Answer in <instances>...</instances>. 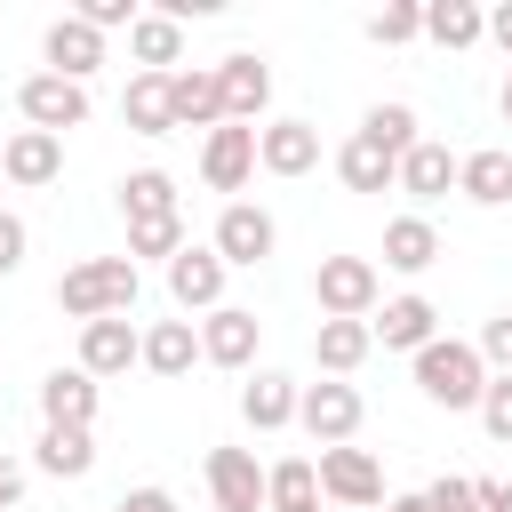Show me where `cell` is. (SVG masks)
<instances>
[{
    "label": "cell",
    "instance_id": "1",
    "mask_svg": "<svg viewBox=\"0 0 512 512\" xmlns=\"http://www.w3.org/2000/svg\"><path fill=\"white\" fill-rule=\"evenodd\" d=\"M136 264L128 256H80L64 280H56V304L88 328V320H120V312H136Z\"/></svg>",
    "mask_w": 512,
    "mask_h": 512
},
{
    "label": "cell",
    "instance_id": "2",
    "mask_svg": "<svg viewBox=\"0 0 512 512\" xmlns=\"http://www.w3.org/2000/svg\"><path fill=\"white\" fill-rule=\"evenodd\" d=\"M416 392L432 400V408H480V392H488V368H480V352L464 344V336H432L424 352H416Z\"/></svg>",
    "mask_w": 512,
    "mask_h": 512
},
{
    "label": "cell",
    "instance_id": "3",
    "mask_svg": "<svg viewBox=\"0 0 512 512\" xmlns=\"http://www.w3.org/2000/svg\"><path fill=\"white\" fill-rule=\"evenodd\" d=\"M312 296H320V320H368L384 304V272L368 256H320Z\"/></svg>",
    "mask_w": 512,
    "mask_h": 512
},
{
    "label": "cell",
    "instance_id": "4",
    "mask_svg": "<svg viewBox=\"0 0 512 512\" xmlns=\"http://www.w3.org/2000/svg\"><path fill=\"white\" fill-rule=\"evenodd\" d=\"M208 248L224 256V272H256V264L280 248V224H272V208H256V200H224Z\"/></svg>",
    "mask_w": 512,
    "mask_h": 512
},
{
    "label": "cell",
    "instance_id": "5",
    "mask_svg": "<svg viewBox=\"0 0 512 512\" xmlns=\"http://www.w3.org/2000/svg\"><path fill=\"white\" fill-rule=\"evenodd\" d=\"M360 392L344 384V376H320V384H296V424L320 440V448H344L352 432H360Z\"/></svg>",
    "mask_w": 512,
    "mask_h": 512
},
{
    "label": "cell",
    "instance_id": "6",
    "mask_svg": "<svg viewBox=\"0 0 512 512\" xmlns=\"http://www.w3.org/2000/svg\"><path fill=\"white\" fill-rule=\"evenodd\" d=\"M312 472H320V496H336L344 512H376V504H384V464H376L368 448H352V440H344V448H320Z\"/></svg>",
    "mask_w": 512,
    "mask_h": 512
},
{
    "label": "cell",
    "instance_id": "7",
    "mask_svg": "<svg viewBox=\"0 0 512 512\" xmlns=\"http://www.w3.org/2000/svg\"><path fill=\"white\" fill-rule=\"evenodd\" d=\"M16 112H24V128L64 136V128H88V88L80 80H56V72H32L16 88Z\"/></svg>",
    "mask_w": 512,
    "mask_h": 512
},
{
    "label": "cell",
    "instance_id": "8",
    "mask_svg": "<svg viewBox=\"0 0 512 512\" xmlns=\"http://www.w3.org/2000/svg\"><path fill=\"white\" fill-rule=\"evenodd\" d=\"M216 72V96H224V120H240V128H256L264 120V104H272V64L264 56H224V64H208Z\"/></svg>",
    "mask_w": 512,
    "mask_h": 512
},
{
    "label": "cell",
    "instance_id": "9",
    "mask_svg": "<svg viewBox=\"0 0 512 512\" xmlns=\"http://www.w3.org/2000/svg\"><path fill=\"white\" fill-rule=\"evenodd\" d=\"M248 176H256V128H240V120L208 128L200 136V184L208 192H240Z\"/></svg>",
    "mask_w": 512,
    "mask_h": 512
},
{
    "label": "cell",
    "instance_id": "10",
    "mask_svg": "<svg viewBox=\"0 0 512 512\" xmlns=\"http://www.w3.org/2000/svg\"><path fill=\"white\" fill-rule=\"evenodd\" d=\"M368 336L384 344V352H424L432 336H440V312H432V296H384L376 312H368Z\"/></svg>",
    "mask_w": 512,
    "mask_h": 512
},
{
    "label": "cell",
    "instance_id": "11",
    "mask_svg": "<svg viewBox=\"0 0 512 512\" xmlns=\"http://www.w3.org/2000/svg\"><path fill=\"white\" fill-rule=\"evenodd\" d=\"M192 328H200V360H216V368H248L256 344H264V320H256L248 304H216V312L192 320Z\"/></svg>",
    "mask_w": 512,
    "mask_h": 512
},
{
    "label": "cell",
    "instance_id": "12",
    "mask_svg": "<svg viewBox=\"0 0 512 512\" xmlns=\"http://www.w3.org/2000/svg\"><path fill=\"white\" fill-rule=\"evenodd\" d=\"M256 168L264 176H312L320 168V128L312 120H264L256 128Z\"/></svg>",
    "mask_w": 512,
    "mask_h": 512
},
{
    "label": "cell",
    "instance_id": "13",
    "mask_svg": "<svg viewBox=\"0 0 512 512\" xmlns=\"http://www.w3.org/2000/svg\"><path fill=\"white\" fill-rule=\"evenodd\" d=\"M168 296H176V312H216V304H224V256L184 240V248L168 256Z\"/></svg>",
    "mask_w": 512,
    "mask_h": 512
},
{
    "label": "cell",
    "instance_id": "14",
    "mask_svg": "<svg viewBox=\"0 0 512 512\" xmlns=\"http://www.w3.org/2000/svg\"><path fill=\"white\" fill-rule=\"evenodd\" d=\"M96 400H104V392H96V376H88L80 360L40 376V416H48L56 432H88V424H96Z\"/></svg>",
    "mask_w": 512,
    "mask_h": 512
},
{
    "label": "cell",
    "instance_id": "15",
    "mask_svg": "<svg viewBox=\"0 0 512 512\" xmlns=\"http://www.w3.org/2000/svg\"><path fill=\"white\" fill-rule=\"evenodd\" d=\"M208 496H216V512H264L256 448H208Z\"/></svg>",
    "mask_w": 512,
    "mask_h": 512
},
{
    "label": "cell",
    "instance_id": "16",
    "mask_svg": "<svg viewBox=\"0 0 512 512\" xmlns=\"http://www.w3.org/2000/svg\"><path fill=\"white\" fill-rule=\"evenodd\" d=\"M40 56H48V72H56V80H80V88H88V72L104 64V32H96V24H80V16H56V24L40 32Z\"/></svg>",
    "mask_w": 512,
    "mask_h": 512
},
{
    "label": "cell",
    "instance_id": "17",
    "mask_svg": "<svg viewBox=\"0 0 512 512\" xmlns=\"http://www.w3.org/2000/svg\"><path fill=\"white\" fill-rule=\"evenodd\" d=\"M136 352H144V328L120 312V320H88L80 328V368L104 384V376H128L136 368Z\"/></svg>",
    "mask_w": 512,
    "mask_h": 512
},
{
    "label": "cell",
    "instance_id": "18",
    "mask_svg": "<svg viewBox=\"0 0 512 512\" xmlns=\"http://www.w3.org/2000/svg\"><path fill=\"white\" fill-rule=\"evenodd\" d=\"M0 168H8V184H24V192H40V184H56V176H64V136H40V128H16V136L0 144Z\"/></svg>",
    "mask_w": 512,
    "mask_h": 512
},
{
    "label": "cell",
    "instance_id": "19",
    "mask_svg": "<svg viewBox=\"0 0 512 512\" xmlns=\"http://www.w3.org/2000/svg\"><path fill=\"white\" fill-rule=\"evenodd\" d=\"M392 184H400L416 208H432L440 192H456V152H448V144H432V136H416V144L400 152V176H392Z\"/></svg>",
    "mask_w": 512,
    "mask_h": 512
},
{
    "label": "cell",
    "instance_id": "20",
    "mask_svg": "<svg viewBox=\"0 0 512 512\" xmlns=\"http://www.w3.org/2000/svg\"><path fill=\"white\" fill-rule=\"evenodd\" d=\"M456 192H464L472 208H504V200H512V152H504V144L456 152Z\"/></svg>",
    "mask_w": 512,
    "mask_h": 512
},
{
    "label": "cell",
    "instance_id": "21",
    "mask_svg": "<svg viewBox=\"0 0 512 512\" xmlns=\"http://www.w3.org/2000/svg\"><path fill=\"white\" fill-rule=\"evenodd\" d=\"M240 416H248V432H280V424H296V376L256 368V376L240 384Z\"/></svg>",
    "mask_w": 512,
    "mask_h": 512
},
{
    "label": "cell",
    "instance_id": "22",
    "mask_svg": "<svg viewBox=\"0 0 512 512\" xmlns=\"http://www.w3.org/2000/svg\"><path fill=\"white\" fill-rule=\"evenodd\" d=\"M168 112H176V128H224L216 72H208V64H192V72H168Z\"/></svg>",
    "mask_w": 512,
    "mask_h": 512
},
{
    "label": "cell",
    "instance_id": "23",
    "mask_svg": "<svg viewBox=\"0 0 512 512\" xmlns=\"http://www.w3.org/2000/svg\"><path fill=\"white\" fill-rule=\"evenodd\" d=\"M384 264H392V272H408V280H416V272H432V264H440V232H432V216H416V208H408V216H392V224H384Z\"/></svg>",
    "mask_w": 512,
    "mask_h": 512
},
{
    "label": "cell",
    "instance_id": "24",
    "mask_svg": "<svg viewBox=\"0 0 512 512\" xmlns=\"http://www.w3.org/2000/svg\"><path fill=\"white\" fill-rule=\"evenodd\" d=\"M32 464H40L48 480H88V472H96V432H56V424H40Z\"/></svg>",
    "mask_w": 512,
    "mask_h": 512
},
{
    "label": "cell",
    "instance_id": "25",
    "mask_svg": "<svg viewBox=\"0 0 512 512\" xmlns=\"http://www.w3.org/2000/svg\"><path fill=\"white\" fill-rule=\"evenodd\" d=\"M128 56H136L144 72H176V64H184V24H168L160 8H144V16L128 24Z\"/></svg>",
    "mask_w": 512,
    "mask_h": 512
},
{
    "label": "cell",
    "instance_id": "26",
    "mask_svg": "<svg viewBox=\"0 0 512 512\" xmlns=\"http://www.w3.org/2000/svg\"><path fill=\"white\" fill-rule=\"evenodd\" d=\"M368 352H376L368 320H320V328H312V360H320L328 376H352V368H360Z\"/></svg>",
    "mask_w": 512,
    "mask_h": 512
},
{
    "label": "cell",
    "instance_id": "27",
    "mask_svg": "<svg viewBox=\"0 0 512 512\" xmlns=\"http://www.w3.org/2000/svg\"><path fill=\"white\" fill-rule=\"evenodd\" d=\"M136 360H144L152 376H184V368L200 360V328H192V320H152V328H144V352H136Z\"/></svg>",
    "mask_w": 512,
    "mask_h": 512
},
{
    "label": "cell",
    "instance_id": "28",
    "mask_svg": "<svg viewBox=\"0 0 512 512\" xmlns=\"http://www.w3.org/2000/svg\"><path fill=\"white\" fill-rule=\"evenodd\" d=\"M120 120H128L136 136H168V128H176V112H168V72H136L128 96H120Z\"/></svg>",
    "mask_w": 512,
    "mask_h": 512
},
{
    "label": "cell",
    "instance_id": "29",
    "mask_svg": "<svg viewBox=\"0 0 512 512\" xmlns=\"http://www.w3.org/2000/svg\"><path fill=\"white\" fill-rule=\"evenodd\" d=\"M336 176H344V192H392V176H400V160H392L384 144H368V136L352 128V144L336 152Z\"/></svg>",
    "mask_w": 512,
    "mask_h": 512
},
{
    "label": "cell",
    "instance_id": "30",
    "mask_svg": "<svg viewBox=\"0 0 512 512\" xmlns=\"http://www.w3.org/2000/svg\"><path fill=\"white\" fill-rule=\"evenodd\" d=\"M120 216H128V224H144V216H184V208H176V176H168V168H128V176H120Z\"/></svg>",
    "mask_w": 512,
    "mask_h": 512
},
{
    "label": "cell",
    "instance_id": "31",
    "mask_svg": "<svg viewBox=\"0 0 512 512\" xmlns=\"http://www.w3.org/2000/svg\"><path fill=\"white\" fill-rule=\"evenodd\" d=\"M424 40L472 48V40H488V8H472V0H432V8H424Z\"/></svg>",
    "mask_w": 512,
    "mask_h": 512
},
{
    "label": "cell",
    "instance_id": "32",
    "mask_svg": "<svg viewBox=\"0 0 512 512\" xmlns=\"http://www.w3.org/2000/svg\"><path fill=\"white\" fill-rule=\"evenodd\" d=\"M280 504H320V472H312V456H280V464H264V512H280Z\"/></svg>",
    "mask_w": 512,
    "mask_h": 512
},
{
    "label": "cell",
    "instance_id": "33",
    "mask_svg": "<svg viewBox=\"0 0 512 512\" xmlns=\"http://www.w3.org/2000/svg\"><path fill=\"white\" fill-rule=\"evenodd\" d=\"M360 136H368V144H384V152L400 160V152L416 144V104H368V120H360Z\"/></svg>",
    "mask_w": 512,
    "mask_h": 512
},
{
    "label": "cell",
    "instance_id": "34",
    "mask_svg": "<svg viewBox=\"0 0 512 512\" xmlns=\"http://www.w3.org/2000/svg\"><path fill=\"white\" fill-rule=\"evenodd\" d=\"M416 32H424V8H416V0H392V8L368 16V40H376V48H408Z\"/></svg>",
    "mask_w": 512,
    "mask_h": 512
},
{
    "label": "cell",
    "instance_id": "35",
    "mask_svg": "<svg viewBox=\"0 0 512 512\" xmlns=\"http://www.w3.org/2000/svg\"><path fill=\"white\" fill-rule=\"evenodd\" d=\"M184 248V216H144V224H128V264L136 256H176Z\"/></svg>",
    "mask_w": 512,
    "mask_h": 512
},
{
    "label": "cell",
    "instance_id": "36",
    "mask_svg": "<svg viewBox=\"0 0 512 512\" xmlns=\"http://www.w3.org/2000/svg\"><path fill=\"white\" fill-rule=\"evenodd\" d=\"M480 424H488V440H504L512 448V376H488V392H480V408H472Z\"/></svg>",
    "mask_w": 512,
    "mask_h": 512
},
{
    "label": "cell",
    "instance_id": "37",
    "mask_svg": "<svg viewBox=\"0 0 512 512\" xmlns=\"http://www.w3.org/2000/svg\"><path fill=\"white\" fill-rule=\"evenodd\" d=\"M472 352H480V368H488V376H512V312H496V320L480 328V344H472Z\"/></svg>",
    "mask_w": 512,
    "mask_h": 512
},
{
    "label": "cell",
    "instance_id": "38",
    "mask_svg": "<svg viewBox=\"0 0 512 512\" xmlns=\"http://www.w3.org/2000/svg\"><path fill=\"white\" fill-rule=\"evenodd\" d=\"M72 16H80V24H96V32H120V24H136L144 8H136V0H80Z\"/></svg>",
    "mask_w": 512,
    "mask_h": 512
},
{
    "label": "cell",
    "instance_id": "39",
    "mask_svg": "<svg viewBox=\"0 0 512 512\" xmlns=\"http://www.w3.org/2000/svg\"><path fill=\"white\" fill-rule=\"evenodd\" d=\"M416 496H424L432 512H480V504H472V480H456V472H440V480L416 488Z\"/></svg>",
    "mask_w": 512,
    "mask_h": 512
},
{
    "label": "cell",
    "instance_id": "40",
    "mask_svg": "<svg viewBox=\"0 0 512 512\" xmlns=\"http://www.w3.org/2000/svg\"><path fill=\"white\" fill-rule=\"evenodd\" d=\"M24 248H32L24 216H16V208H0V280H8V272H24Z\"/></svg>",
    "mask_w": 512,
    "mask_h": 512
},
{
    "label": "cell",
    "instance_id": "41",
    "mask_svg": "<svg viewBox=\"0 0 512 512\" xmlns=\"http://www.w3.org/2000/svg\"><path fill=\"white\" fill-rule=\"evenodd\" d=\"M24 480H32V464L0 448V512H16V504H24Z\"/></svg>",
    "mask_w": 512,
    "mask_h": 512
},
{
    "label": "cell",
    "instance_id": "42",
    "mask_svg": "<svg viewBox=\"0 0 512 512\" xmlns=\"http://www.w3.org/2000/svg\"><path fill=\"white\" fill-rule=\"evenodd\" d=\"M112 512H176V496H168V488H128Z\"/></svg>",
    "mask_w": 512,
    "mask_h": 512
},
{
    "label": "cell",
    "instance_id": "43",
    "mask_svg": "<svg viewBox=\"0 0 512 512\" xmlns=\"http://www.w3.org/2000/svg\"><path fill=\"white\" fill-rule=\"evenodd\" d=\"M472 504L480 512H512V480H472Z\"/></svg>",
    "mask_w": 512,
    "mask_h": 512
},
{
    "label": "cell",
    "instance_id": "44",
    "mask_svg": "<svg viewBox=\"0 0 512 512\" xmlns=\"http://www.w3.org/2000/svg\"><path fill=\"white\" fill-rule=\"evenodd\" d=\"M488 40L512 56V0H504V8H488Z\"/></svg>",
    "mask_w": 512,
    "mask_h": 512
},
{
    "label": "cell",
    "instance_id": "45",
    "mask_svg": "<svg viewBox=\"0 0 512 512\" xmlns=\"http://www.w3.org/2000/svg\"><path fill=\"white\" fill-rule=\"evenodd\" d=\"M384 512H432L424 496H384Z\"/></svg>",
    "mask_w": 512,
    "mask_h": 512
},
{
    "label": "cell",
    "instance_id": "46",
    "mask_svg": "<svg viewBox=\"0 0 512 512\" xmlns=\"http://www.w3.org/2000/svg\"><path fill=\"white\" fill-rule=\"evenodd\" d=\"M504 128H512V64H504Z\"/></svg>",
    "mask_w": 512,
    "mask_h": 512
},
{
    "label": "cell",
    "instance_id": "47",
    "mask_svg": "<svg viewBox=\"0 0 512 512\" xmlns=\"http://www.w3.org/2000/svg\"><path fill=\"white\" fill-rule=\"evenodd\" d=\"M280 512H320V504H280Z\"/></svg>",
    "mask_w": 512,
    "mask_h": 512
}]
</instances>
